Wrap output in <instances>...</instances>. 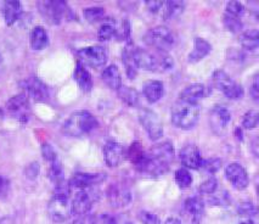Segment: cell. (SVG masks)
<instances>
[{"label":"cell","instance_id":"obj_27","mask_svg":"<svg viewBox=\"0 0 259 224\" xmlns=\"http://www.w3.org/2000/svg\"><path fill=\"white\" fill-rule=\"evenodd\" d=\"M147 153L151 156L156 157V159L167 163H170L174 159V147L173 144H170L169 141H165V143L156 145V146H153L152 149L147 151Z\"/></svg>","mask_w":259,"mask_h":224},{"label":"cell","instance_id":"obj_29","mask_svg":"<svg viewBox=\"0 0 259 224\" xmlns=\"http://www.w3.org/2000/svg\"><path fill=\"white\" fill-rule=\"evenodd\" d=\"M122 61L125 67V73L129 80H135L138 74V65L134 57V49L132 48H125L122 54Z\"/></svg>","mask_w":259,"mask_h":224},{"label":"cell","instance_id":"obj_41","mask_svg":"<svg viewBox=\"0 0 259 224\" xmlns=\"http://www.w3.org/2000/svg\"><path fill=\"white\" fill-rule=\"evenodd\" d=\"M138 220H139L140 224H161V220H159L157 214L149 211H140L138 213Z\"/></svg>","mask_w":259,"mask_h":224},{"label":"cell","instance_id":"obj_30","mask_svg":"<svg viewBox=\"0 0 259 224\" xmlns=\"http://www.w3.org/2000/svg\"><path fill=\"white\" fill-rule=\"evenodd\" d=\"M117 93H118L119 99L122 100L124 104L131 106V107L139 104V93H138L134 88L122 86L118 90H117Z\"/></svg>","mask_w":259,"mask_h":224},{"label":"cell","instance_id":"obj_46","mask_svg":"<svg viewBox=\"0 0 259 224\" xmlns=\"http://www.w3.org/2000/svg\"><path fill=\"white\" fill-rule=\"evenodd\" d=\"M116 35L117 37H119L120 39H125V41H128V39L131 38V26H129L128 20L124 19L122 21V23H120V28L116 31Z\"/></svg>","mask_w":259,"mask_h":224},{"label":"cell","instance_id":"obj_14","mask_svg":"<svg viewBox=\"0 0 259 224\" xmlns=\"http://www.w3.org/2000/svg\"><path fill=\"white\" fill-rule=\"evenodd\" d=\"M225 177L233 184V186L236 190H245L248 186V174H247L243 166H241L240 163H229L227 167H225Z\"/></svg>","mask_w":259,"mask_h":224},{"label":"cell","instance_id":"obj_18","mask_svg":"<svg viewBox=\"0 0 259 224\" xmlns=\"http://www.w3.org/2000/svg\"><path fill=\"white\" fill-rule=\"evenodd\" d=\"M104 159L108 167H118L119 163L122 162L123 156H124V150H123L122 144L117 143L114 140H108L104 145Z\"/></svg>","mask_w":259,"mask_h":224},{"label":"cell","instance_id":"obj_51","mask_svg":"<svg viewBox=\"0 0 259 224\" xmlns=\"http://www.w3.org/2000/svg\"><path fill=\"white\" fill-rule=\"evenodd\" d=\"M163 224H183L182 222H180L178 218H174V217H169L165 219V222Z\"/></svg>","mask_w":259,"mask_h":224},{"label":"cell","instance_id":"obj_3","mask_svg":"<svg viewBox=\"0 0 259 224\" xmlns=\"http://www.w3.org/2000/svg\"><path fill=\"white\" fill-rule=\"evenodd\" d=\"M37 5L39 13L50 25H60L63 20H70L72 17V11L67 3L61 0H44L39 2Z\"/></svg>","mask_w":259,"mask_h":224},{"label":"cell","instance_id":"obj_50","mask_svg":"<svg viewBox=\"0 0 259 224\" xmlns=\"http://www.w3.org/2000/svg\"><path fill=\"white\" fill-rule=\"evenodd\" d=\"M0 224H15V220L13 217H3L0 218Z\"/></svg>","mask_w":259,"mask_h":224},{"label":"cell","instance_id":"obj_38","mask_svg":"<svg viewBox=\"0 0 259 224\" xmlns=\"http://www.w3.org/2000/svg\"><path fill=\"white\" fill-rule=\"evenodd\" d=\"M225 10H227V14L230 15V16H234V17H237V19H240V17L245 14L246 9L240 2H229V3H227Z\"/></svg>","mask_w":259,"mask_h":224},{"label":"cell","instance_id":"obj_48","mask_svg":"<svg viewBox=\"0 0 259 224\" xmlns=\"http://www.w3.org/2000/svg\"><path fill=\"white\" fill-rule=\"evenodd\" d=\"M9 188H10V181L8 178H5L4 175L0 174V198L5 196L9 192Z\"/></svg>","mask_w":259,"mask_h":224},{"label":"cell","instance_id":"obj_43","mask_svg":"<svg viewBox=\"0 0 259 224\" xmlns=\"http://www.w3.org/2000/svg\"><path fill=\"white\" fill-rule=\"evenodd\" d=\"M41 155H43L44 160L47 161L48 163H51L54 161H56L57 159V154L55 149H54L53 146L49 143H44L41 145Z\"/></svg>","mask_w":259,"mask_h":224},{"label":"cell","instance_id":"obj_23","mask_svg":"<svg viewBox=\"0 0 259 224\" xmlns=\"http://www.w3.org/2000/svg\"><path fill=\"white\" fill-rule=\"evenodd\" d=\"M101 78L110 89L116 90V92L123 86L122 76H120L119 69L116 65L106 66V67L104 68V71H102Z\"/></svg>","mask_w":259,"mask_h":224},{"label":"cell","instance_id":"obj_10","mask_svg":"<svg viewBox=\"0 0 259 224\" xmlns=\"http://www.w3.org/2000/svg\"><path fill=\"white\" fill-rule=\"evenodd\" d=\"M95 201V196L89 189L79 190L71 202V214L76 219L87 217L92 210L93 204Z\"/></svg>","mask_w":259,"mask_h":224},{"label":"cell","instance_id":"obj_34","mask_svg":"<svg viewBox=\"0 0 259 224\" xmlns=\"http://www.w3.org/2000/svg\"><path fill=\"white\" fill-rule=\"evenodd\" d=\"M174 179H176V183L178 184V186L182 188V189H186L192 184L194 181V178H192L191 173L188 168L183 167V168H178L174 173Z\"/></svg>","mask_w":259,"mask_h":224},{"label":"cell","instance_id":"obj_15","mask_svg":"<svg viewBox=\"0 0 259 224\" xmlns=\"http://www.w3.org/2000/svg\"><path fill=\"white\" fill-rule=\"evenodd\" d=\"M106 178L107 175L105 173H83V172H80V173L72 175L68 184H70L71 188L84 190L98 185V184L106 180Z\"/></svg>","mask_w":259,"mask_h":224},{"label":"cell","instance_id":"obj_31","mask_svg":"<svg viewBox=\"0 0 259 224\" xmlns=\"http://www.w3.org/2000/svg\"><path fill=\"white\" fill-rule=\"evenodd\" d=\"M241 45L248 51H255L259 47V33L257 29L247 31L241 35Z\"/></svg>","mask_w":259,"mask_h":224},{"label":"cell","instance_id":"obj_33","mask_svg":"<svg viewBox=\"0 0 259 224\" xmlns=\"http://www.w3.org/2000/svg\"><path fill=\"white\" fill-rule=\"evenodd\" d=\"M49 179L53 181L54 185H57V184H61L62 181H65V173H63V168L61 162L59 160L56 161L49 163Z\"/></svg>","mask_w":259,"mask_h":224},{"label":"cell","instance_id":"obj_9","mask_svg":"<svg viewBox=\"0 0 259 224\" xmlns=\"http://www.w3.org/2000/svg\"><path fill=\"white\" fill-rule=\"evenodd\" d=\"M7 110L14 119L21 123L28 122L31 117V104L28 96L25 93L17 94L7 101Z\"/></svg>","mask_w":259,"mask_h":224},{"label":"cell","instance_id":"obj_6","mask_svg":"<svg viewBox=\"0 0 259 224\" xmlns=\"http://www.w3.org/2000/svg\"><path fill=\"white\" fill-rule=\"evenodd\" d=\"M213 82L214 86L224 94L229 100H240L243 98V88L241 84L235 82L227 72L223 69H217L213 73Z\"/></svg>","mask_w":259,"mask_h":224},{"label":"cell","instance_id":"obj_22","mask_svg":"<svg viewBox=\"0 0 259 224\" xmlns=\"http://www.w3.org/2000/svg\"><path fill=\"white\" fill-rule=\"evenodd\" d=\"M212 51V45H210L206 39L196 38L194 42V49L188 56V62L196 63L203 60Z\"/></svg>","mask_w":259,"mask_h":224},{"label":"cell","instance_id":"obj_21","mask_svg":"<svg viewBox=\"0 0 259 224\" xmlns=\"http://www.w3.org/2000/svg\"><path fill=\"white\" fill-rule=\"evenodd\" d=\"M73 78L77 82L78 87L84 93H89L93 88V78L90 72L80 61H77L76 68L73 72Z\"/></svg>","mask_w":259,"mask_h":224},{"label":"cell","instance_id":"obj_4","mask_svg":"<svg viewBox=\"0 0 259 224\" xmlns=\"http://www.w3.org/2000/svg\"><path fill=\"white\" fill-rule=\"evenodd\" d=\"M144 41L147 45L157 49V51L167 53L177 44V37L168 27L157 26L149 29L144 35Z\"/></svg>","mask_w":259,"mask_h":224},{"label":"cell","instance_id":"obj_53","mask_svg":"<svg viewBox=\"0 0 259 224\" xmlns=\"http://www.w3.org/2000/svg\"><path fill=\"white\" fill-rule=\"evenodd\" d=\"M2 66H3V56L0 55V67H2Z\"/></svg>","mask_w":259,"mask_h":224},{"label":"cell","instance_id":"obj_19","mask_svg":"<svg viewBox=\"0 0 259 224\" xmlns=\"http://www.w3.org/2000/svg\"><path fill=\"white\" fill-rule=\"evenodd\" d=\"M184 208H185L186 213L189 214L192 224L201 223L204 213V204L201 198L192 196V198L186 199V201L184 202Z\"/></svg>","mask_w":259,"mask_h":224},{"label":"cell","instance_id":"obj_35","mask_svg":"<svg viewBox=\"0 0 259 224\" xmlns=\"http://www.w3.org/2000/svg\"><path fill=\"white\" fill-rule=\"evenodd\" d=\"M83 15L85 17V20L90 23H96L99 21L105 19V9L100 7H93V8H87L83 10Z\"/></svg>","mask_w":259,"mask_h":224},{"label":"cell","instance_id":"obj_2","mask_svg":"<svg viewBox=\"0 0 259 224\" xmlns=\"http://www.w3.org/2000/svg\"><path fill=\"white\" fill-rule=\"evenodd\" d=\"M200 119V107L197 104H189L178 100L171 107L170 120L171 123L179 129L189 131L192 129Z\"/></svg>","mask_w":259,"mask_h":224},{"label":"cell","instance_id":"obj_40","mask_svg":"<svg viewBox=\"0 0 259 224\" xmlns=\"http://www.w3.org/2000/svg\"><path fill=\"white\" fill-rule=\"evenodd\" d=\"M217 189H218V181L214 177L207 178L200 185V192L206 194V195H213L217 192Z\"/></svg>","mask_w":259,"mask_h":224},{"label":"cell","instance_id":"obj_28","mask_svg":"<svg viewBox=\"0 0 259 224\" xmlns=\"http://www.w3.org/2000/svg\"><path fill=\"white\" fill-rule=\"evenodd\" d=\"M163 14L162 17L165 22L168 21H173L178 19L180 15H183L184 10H185V3L184 2H177V0H170L163 4Z\"/></svg>","mask_w":259,"mask_h":224},{"label":"cell","instance_id":"obj_7","mask_svg":"<svg viewBox=\"0 0 259 224\" xmlns=\"http://www.w3.org/2000/svg\"><path fill=\"white\" fill-rule=\"evenodd\" d=\"M80 61L84 66H90L93 68L104 67L107 62V50L101 45H92V47L82 48L77 51Z\"/></svg>","mask_w":259,"mask_h":224},{"label":"cell","instance_id":"obj_42","mask_svg":"<svg viewBox=\"0 0 259 224\" xmlns=\"http://www.w3.org/2000/svg\"><path fill=\"white\" fill-rule=\"evenodd\" d=\"M223 165L222 159L219 157H212V159L206 160V161L202 162V166L201 167L204 168V171H207L208 173H215L217 171H219Z\"/></svg>","mask_w":259,"mask_h":224},{"label":"cell","instance_id":"obj_49","mask_svg":"<svg viewBox=\"0 0 259 224\" xmlns=\"http://www.w3.org/2000/svg\"><path fill=\"white\" fill-rule=\"evenodd\" d=\"M251 95L252 98L257 101L258 96H259V82H258V76H254L251 86Z\"/></svg>","mask_w":259,"mask_h":224},{"label":"cell","instance_id":"obj_11","mask_svg":"<svg viewBox=\"0 0 259 224\" xmlns=\"http://www.w3.org/2000/svg\"><path fill=\"white\" fill-rule=\"evenodd\" d=\"M21 87L28 99L34 100L35 102H45L49 100V89L40 78H26L25 81L21 82Z\"/></svg>","mask_w":259,"mask_h":224},{"label":"cell","instance_id":"obj_8","mask_svg":"<svg viewBox=\"0 0 259 224\" xmlns=\"http://www.w3.org/2000/svg\"><path fill=\"white\" fill-rule=\"evenodd\" d=\"M139 122L145 129L147 137L152 141H157L163 137V125L158 115L150 108H143L139 112Z\"/></svg>","mask_w":259,"mask_h":224},{"label":"cell","instance_id":"obj_17","mask_svg":"<svg viewBox=\"0 0 259 224\" xmlns=\"http://www.w3.org/2000/svg\"><path fill=\"white\" fill-rule=\"evenodd\" d=\"M231 121V112L225 106H214L209 114V122L213 131L222 133Z\"/></svg>","mask_w":259,"mask_h":224},{"label":"cell","instance_id":"obj_47","mask_svg":"<svg viewBox=\"0 0 259 224\" xmlns=\"http://www.w3.org/2000/svg\"><path fill=\"white\" fill-rule=\"evenodd\" d=\"M163 2H155V0H152V2H146L145 5L147 8V10L150 11V13H158L159 10H161L162 8H163Z\"/></svg>","mask_w":259,"mask_h":224},{"label":"cell","instance_id":"obj_24","mask_svg":"<svg viewBox=\"0 0 259 224\" xmlns=\"http://www.w3.org/2000/svg\"><path fill=\"white\" fill-rule=\"evenodd\" d=\"M3 14H4L5 23L8 26H13L20 20L21 15H22V5L16 0L5 2L3 5Z\"/></svg>","mask_w":259,"mask_h":224},{"label":"cell","instance_id":"obj_44","mask_svg":"<svg viewBox=\"0 0 259 224\" xmlns=\"http://www.w3.org/2000/svg\"><path fill=\"white\" fill-rule=\"evenodd\" d=\"M39 172H40V166L38 162H32L27 166L25 169V175L27 179L35 180L38 178Z\"/></svg>","mask_w":259,"mask_h":224},{"label":"cell","instance_id":"obj_36","mask_svg":"<svg viewBox=\"0 0 259 224\" xmlns=\"http://www.w3.org/2000/svg\"><path fill=\"white\" fill-rule=\"evenodd\" d=\"M223 22H224L225 28L233 33H240L243 28V25H242V22H241L240 19H237V17H234V16H230V15H228V14L224 15V21H223Z\"/></svg>","mask_w":259,"mask_h":224},{"label":"cell","instance_id":"obj_16","mask_svg":"<svg viewBox=\"0 0 259 224\" xmlns=\"http://www.w3.org/2000/svg\"><path fill=\"white\" fill-rule=\"evenodd\" d=\"M179 159L184 167L188 169H198L202 166V156H201V151L198 150L196 145H186L180 150Z\"/></svg>","mask_w":259,"mask_h":224},{"label":"cell","instance_id":"obj_12","mask_svg":"<svg viewBox=\"0 0 259 224\" xmlns=\"http://www.w3.org/2000/svg\"><path fill=\"white\" fill-rule=\"evenodd\" d=\"M106 198L108 204L113 208H123L132 202V192L129 188L122 183L111 184L106 190Z\"/></svg>","mask_w":259,"mask_h":224},{"label":"cell","instance_id":"obj_20","mask_svg":"<svg viewBox=\"0 0 259 224\" xmlns=\"http://www.w3.org/2000/svg\"><path fill=\"white\" fill-rule=\"evenodd\" d=\"M207 88L201 83H194L184 88V90L179 94V100L189 104H197L201 99L206 96Z\"/></svg>","mask_w":259,"mask_h":224},{"label":"cell","instance_id":"obj_37","mask_svg":"<svg viewBox=\"0 0 259 224\" xmlns=\"http://www.w3.org/2000/svg\"><path fill=\"white\" fill-rule=\"evenodd\" d=\"M259 122V114L258 111L251 110L246 112L242 119V127L245 129H254L258 126Z\"/></svg>","mask_w":259,"mask_h":224},{"label":"cell","instance_id":"obj_32","mask_svg":"<svg viewBox=\"0 0 259 224\" xmlns=\"http://www.w3.org/2000/svg\"><path fill=\"white\" fill-rule=\"evenodd\" d=\"M117 26L113 20H106L102 25L99 27L98 31V38L101 42H107L112 39L116 35Z\"/></svg>","mask_w":259,"mask_h":224},{"label":"cell","instance_id":"obj_39","mask_svg":"<svg viewBox=\"0 0 259 224\" xmlns=\"http://www.w3.org/2000/svg\"><path fill=\"white\" fill-rule=\"evenodd\" d=\"M237 212H239L240 216L249 218V219H251V218L254 217L255 213H257V208H255V206L253 205L252 202L245 201V202H241L239 205V207H237Z\"/></svg>","mask_w":259,"mask_h":224},{"label":"cell","instance_id":"obj_1","mask_svg":"<svg viewBox=\"0 0 259 224\" xmlns=\"http://www.w3.org/2000/svg\"><path fill=\"white\" fill-rule=\"evenodd\" d=\"M99 127L98 120L88 111H76L65 121L62 132L72 138H80Z\"/></svg>","mask_w":259,"mask_h":224},{"label":"cell","instance_id":"obj_25","mask_svg":"<svg viewBox=\"0 0 259 224\" xmlns=\"http://www.w3.org/2000/svg\"><path fill=\"white\" fill-rule=\"evenodd\" d=\"M144 96L150 104H155L161 100L164 93V86L161 81H149L144 84Z\"/></svg>","mask_w":259,"mask_h":224},{"label":"cell","instance_id":"obj_13","mask_svg":"<svg viewBox=\"0 0 259 224\" xmlns=\"http://www.w3.org/2000/svg\"><path fill=\"white\" fill-rule=\"evenodd\" d=\"M161 53H151V51L137 48L134 49V57L137 61L138 68H143L145 71H158L159 72V62H161Z\"/></svg>","mask_w":259,"mask_h":224},{"label":"cell","instance_id":"obj_45","mask_svg":"<svg viewBox=\"0 0 259 224\" xmlns=\"http://www.w3.org/2000/svg\"><path fill=\"white\" fill-rule=\"evenodd\" d=\"M90 220H92V224H117L116 218L107 213H102L100 216L90 217Z\"/></svg>","mask_w":259,"mask_h":224},{"label":"cell","instance_id":"obj_52","mask_svg":"<svg viewBox=\"0 0 259 224\" xmlns=\"http://www.w3.org/2000/svg\"><path fill=\"white\" fill-rule=\"evenodd\" d=\"M239 224H254V223H253V220L249 219V218H246L245 220H242V222L239 223Z\"/></svg>","mask_w":259,"mask_h":224},{"label":"cell","instance_id":"obj_5","mask_svg":"<svg viewBox=\"0 0 259 224\" xmlns=\"http://www.w3.org/2000/svg\"><path fill=\"white\" fill-rule=\"evenodd\" d=\"M48 214L54 223H65L71 216L70 195L54 193L48 204Z\"/></svg>","mask_w":259,"mask_h":224},{"label":"cell","instance_id":"obj_26","mask_svg":"<svg viewBox=\"0 0 259 224\" xmlns=\"http://www.w3.org/2000/svg\"><path fill=\"white\" fill-rule=\"evenodd\" d=\"M29 43H31V48L33 50H44L45 48L49 44V35H48L47 31L44 27L35 26L31 31V35H29Z\"/></svg>","mask_w":259,"mask_h":224}]
</instances>
